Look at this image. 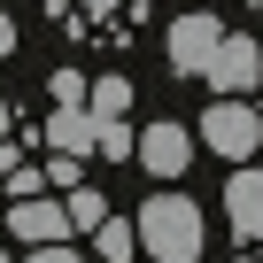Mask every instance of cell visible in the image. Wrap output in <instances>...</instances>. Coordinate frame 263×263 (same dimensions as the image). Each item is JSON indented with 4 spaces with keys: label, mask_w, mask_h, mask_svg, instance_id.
<instances>
[{
    "label": "cell",
    "mask_w": 263,
    "mask_h": 263,
    "mask_svg": "<svg viewBox=\"0 0 263 263\" xmlns=\"http://www.w3.org/2000/svg\"><path fill=\"white\" fill-rule=\"evenodd\" d=\"M140 248L155 263H201V209H194V194H147L140 201Z\"/></svg>",
    "instance_id": "cell-1"
},
{
    "label": "cell",
    "mask_w": 263,
    "mask_h": 263,
    "mask_svg": "<svg viewBox=\"0 0 263 263\" xmlns=\"http://www.w3.org/2000/svg\"><path fill=\"white\" fill-rule=\"evenodd\" d=\"M201 140L224 155V163H255V140H263V116L248 93H217L209 116H201Z\"/></svg>",
    "instance_id": "cell-2"
},
{
    "label": "cell",
    "mask_w": 263,
    "mask_h": 263,
    "mask_svg": "<svg viewBox=\"0 0 263 263\" xmlns=\"http://www.w3.org/2000/svg\"><path fill=\"white\" fill-rule=\"evenodd\" d=\"M217 47H224V24H217L209 8H186V16L171 24V39H163V54H171L178 78H209V70H217Z\"/></svg>",
    "instance_id": "cell-3"
},
{
    "label": "cell",
    "mask_w": 263,
    "mask_h": 263,
    "mask_svg": "<svg viewBox=\"0 0 263 263\" xmlns=\"http://www.w3.org/2000/svg\"><path fill=\"white\" fill-rule=\"evenodd\" d=\"M8 232H16L24 248H47V240H70L78 224H70V201H47V194H24V201L8 209Z\"/></svg>",
    "instance_id": "cell-4"
},
{
    "label": "cell",
    "mask_w": 263,
    "mask_h": 263,
    "mask_svg": "<svg viewBox=\"0 0 263 263\" xmlns=\"http://www.w3.org/2000/svg\"><path fill=\"white\" fill-rule=\"evenodd\" d=\"M186 163H194V132H186V124H171V116H163V124H147V132H140V171L178 178Z\"/></svg>",
    "instance_id": "cell-5"
},
{
    "label": "cell",
    "mask_w": 263,
    "mask_h": 263,
    "mask_svg": "<svg viewBox=\"0 0 263 263\" xmlns=\"http://www.w3.org/2000/svg\"><path fill=\"white\" fill-rule=\"evenodd\" d=\"M255 78H263V47H255V39H240V31H224L209 85H217V93H255Z\"/></svg>",
    "instance_id": "cell-6"
},
{
    "label": "cell",
    "mask_w": 263,
    "mask_h": 263,
    "mask_svg": "<svg viewBox=\"0 0 263 263\" xmlns=\"http://www.w3.org/2000/svg\"><path fill=\"white\" fill-rule=\"evenodd\" d=\"M224 217L240 240H263V163H240L232 186H224Z\"/></svg>",
    "instance_id": "cell-7"
},
{
    "label": "cell",
    "mask_w": 263,
    "mask_h": 263,
    "mask_svg": "<svg viewBox=\"0 0 263 263\" xmlns=\"http://www.w3.org/2000/svg\"><path fill=\"white\" fill-rule=\"evenodd\" d=\"M47 140L62 155H101V116H93V101H62V116L47 124Z\"/></svg>",
    "instance_id": "cell-8"
},
{
    "label": "cell",
    "mask_w": 263,
    "mask_h": 263,
    "mask_svg": "<svg viewBox=\"0 0 263 263\" xmlns=\"http://www.w3.org/2000/svg\"><path fill=\"white\" fill-rule=\"evenodd\" d=\"M93 116H132V78H93Z\"/></svg>",
    "instance_id": "cell-9"
},
{
    "label": "cell",
    "mask_w": 263,
    "mask_h": 263,
    "mask_svg": "<svg viewBox=\"0 0 263 263\" xmlns=\"http://www.w3.org/2000/svg\"><path fill=\"white\" fill-rule=\"evenodd\" d=\"M70 224H78V232H101V224H108V201H101L93 186H70Z\"/></svg>",
    "instance_id": "cell-10"
},
{
    "label": "cell",
    "mask_w": 263,
    "mask_h": 263,
    "mask_svg": "<svg viewBox=\"0 0 263 263\" xmlns=\"http://www.w3.org/2000/svg\"><path fill=\"white\" fill-rule=\"evenodd\" d=\"M101 155L108 163H132V155H140V140L124 132V116H101Z\"/></svg>",
    "instance_id": "cell-11"
},
{
    "label": "cell",
    "mask_w": 263,
    "mask_h": 263,
    "mask_svg": "<svg viewBox=\"0 0 263 263\" xmlns=\"http://www.w3.org/2000/svg\"><path fill=\"white\" fill-rule=\"evenodd\" d=\"M93 248H101L108 263H132V224H124V217H108V224L93 232Z\"/></svg>",
    "instance_id": "cell-12"
},
{
    "label": "cell",
    "mask_w": 263,
    "mask_h": 263,
    "mask_svg": "<svg viewBox=\"0 0 263 263\" xmlns=\"http://www.w3.org/2000/svg\"><path fill=\"white\" fill-rule=\"evenodd\" d=\"M54 101H93V78L85 70H54Z\"/></svg>",
    "instance_id": "cell-13"
},
{
    "label": "cell",
    "mask_w": 263,
    "mask_h": 263,
    "mask_svg": "<svg viewBox=\"0 0 263 263\" xmlns=\"http://www.w3.org/2000/svg\"><path fill=\"white\" fill-rule=\"evenodd\" d=\"M47 186H54V178H47V171H24V163H16V171H8V194H16V201H24V194H47Z\"/></svg>",
    "instance_id": "cell-14"
},
{
    "label": "cell",
    "mask_w": 263,
    "mask_h": 263,
    "mask_svg": "<svg viewBox=\"0 0 263 263\" xmlns=\"http://www.w3.org/2000/svg\"><path fill=\"white\" fill-rule=\"evenodd\" d=\"M24 263H85V255H78V248H70V240H47V248H31V255H24Z\"/></svg>",
    "instance_id": "cell-15"
},
{
    "label": "cell",
    "mask_w": 263,
    "mask_h": 263,
    "mask_svg": "<svg viewBox=\"0 0 263 263\" xmlns=\"http://www.w3.org/2000/svg\"><path fill=\"white\" fill-rule=\"evenodd\" d=\"M47 178H54V186L70 194V186H78V155H62V147H54V163H47Z\"/></svg>",
    "instance_id": "cell-16"
},
{
    "label": "cell",
    "mask_w": 263,
    "mask_h": 263,
    "mask_svg": "<svg viewBox=\"0 0 263 263\" xmlns=\"http://www.w3.org/2000/svg\"><path fill=\"white\" fill-rule=\"evenodd\" d=\"M0 54H16V24H8V8H0Z\"/></svg>",
    "instance_id": "cell-17"
},
{
    "label": "cell",
    "mask_w": 263,
    "mask_h": 263,
    "mask_svg": "<svg viewBox=\"0 0 263 263\" xmlns=\"http://www.w3.org/2000/svg\"><path fill=\"white\" fill-rule=\"evenodd\" d=\"M0 140H8V101H0Z\"/></svg>",
    "instance_id": "cell-18"
},
{
    "label": "cell",
    "mask_w": 263,
    "mask_h": 263,
    "mask_svg": "<svg viewBox=\"0 0 263 263\" xmlns=\"http://www.w3.org/2000/svg\"><path fill=\"white\" fill-rule=\"evenodd\" d=\"M85 8H116V0H85Z\"/></svg>",
    "instance_id": "cell-19"
},
{
    "label": "cell",
    "mask_w": 263,
    "mask_h": 263,
    "mask_svg": "<svg viewBox=\"0 0 263 263\" xmlns=\"http://www.w3.org/2000/svg\"><path fill=\"white\" fill-rule=\"evenodd\" d=\"M0 263H8V248H0Z\"/></svg>",
    "instance_id": "cell-20"
}]
</instances>
